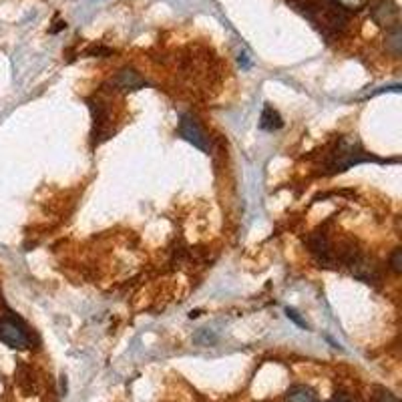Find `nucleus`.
<instances>
[{"mask_svg": "<svg viewBox=\"0 0 402 402\" xmlns=\"http://www.w3.org/2000/svg\"><path fill=\"white\" fill-rule=\"evenodd\" d=\"M366 161H376L382 163V159L370 155L368 151H364V147L356 137H340L336 145L332 147V151L328 153L324 167L328 169V173H342L346 169H350L354 165L366 163Z\"/></svg>", "mask_w": 402, "mask_h": 402, "instance_id": "1", "label": "nucleus"}, {"mask_svg": "<svg viewBox=\"0 0 402 402\" xmlns=\"http://www.w3.org/2000/svg\"><path fill=\"white\" fill-rule=\"evenodd\" d=\"M344 261L346 266L350 268L354 278H358L360 282H366V284H372V282H378V266L372 257L364 256L356 250H348L344 252Z\"/></svg>", "mask_w": 402, "mask_h": 402, "instance_id": "2", "label": "nucleus"}, {"mask_svg": "<svg viewBox=\"0 0 402 402\" xmlns=\"http://www.w3.org/2000/svg\"><path fill=\"white\" fill-rule=\"evenodd\" d=\"M0 342H4L13 350H24L29 348L31 338L20 322L6 316V318H0Z\"/></svg>", "mask_w": 402, "mask_h": 402, "instance_id": "3", "label": "nucleus"}, {"mask_svg": "<svg viewBox=\"0 0 402 402\" xmlns=\"http://www.w3.org/2000/svg\"><path fill=\"white\" fill-rule=\"evenodd\" d=\"M179 135H181L187 143H192L193 147L201 149L203 153H208L209 151L208 135H206V131L201 129V125L197 123V119L192 117V115H183V117H181V123H179Z\"/></svg>", "mask_w": 402, "mask_h": 402, "instance_id": "4", "label": "nucleus"}, {"mask_svg": "<svg viewBox=\"0 0 402 402\" xmlns=\"http://www.w3.org/2000/svg\"><path fill=\"white\" fill-rule=\"evenodd\" d=\"M308 247H310L312 256L316 257L322 266H332V264H334L332 245H330V241L326 238V234H320V231L312 234V236L308 238Z\"/></svg>", "mask_w": 402, "mask_h": 402, "instance_id": "5", "label": "nucleus"}, {"mask_svg": "<svg viewBox=\"0 0 402 402\" xmlns=\"http://www.w3.org/2000/svg\"><path fill=\"white\" fill-rule=\"evenodd\" d=\"M372 18L380 27H394L399 24V6L394 4V0H378L372 6Z\"/></svg>", "mask_w": 402, "mask_h": 402, "instance_id": "6", "label": "nucleus"}, {"mask_svg": "<svg viewBox=\"0 0 402 402\" xmlns=\"http://www.w3.org/2000/svg\"><path fill=\"white\" fill-rule=\"evenodd\" d=\"M111 85L117 91L129 93V91H139V89H143L147 82H145V80L141 79V75L135 73L133 69H121V71L113 77Z\"/></svg>", "mask_w": 402, "mask_h": 402, "instance_id": "7", "label": "nucleus"}, {"mask_svg": "<svg viewBox=\"0 0 402 402\" xmlns=\"http://www.w3.org/2000/svg\"><path fill=\"white\" fill-rule=\"evenodd\" d=\"M284 127V121H282V115L273 109L270 103L264 105V111L259 115V129L261 131H278V129Z\"/></svg>", "mask_w": 402, "mask_h": 402, "instance_id": "8", "label": "nucleus"}, {"mask_svg": "<svg viewBox=\"0 0 402 402\" xmlns=\"http://www.w3.org/2000/svg\"><path fill=\"white\" fill-rule=\"evenodd\" d=\"M284 402H320L318 401V394L306 385H294L286 392V399Z\"/></svg>", "mask_w": 402, "mask_h": 402, "instance_id": "9", "label": "nucleus"}, {"mask_svg": "<svg viewBox=\"0 0 402 402\" xmlns=\"http://www.w3.org/2000/svg\"><path fill=\"white\" fill-rule=\"evenodd\" d=\"M401 27L399 24H394V27H390V32H388V38H386V47L390 48L394 55H399L401 52Z\"/></svg>", "mask_w": 402, "mask_h": 402, "instance_id": "10", "label": "nucleus"}, {"mask_svg": "<svg viewBox=\"0 0 402 402\" xmlns=\"http://www.w3.org/2000/svg\"><path fill=\"white\" fill-rule=\"evenodd\" d=\"M332 2L336 4L338 8H342L344 13H348V10L358 13V10H362L368 4L370 0H332Z\"/></svg>", "mask_w": 402, "mask_h": 402, "instance_id": "11", "label": "nucleus"}, {"mask_svg": "<svg viewBox=\"0 0 402 402\" xmlns=\"http://www.w3.org/2000/svg\"><path fill=\"white\" fill-rule=\"evenodd\" d=\"M390 268H392V272H396V273L402 272V250L401 247H396V250L392 252V256H390Z\"/></svg>", "mask_w": 402, "mask_h": 402, "instance_id": "12", "label": "nucleus"}, {"mask_svg": "<svg viewBox=\"0 0 402 402\" xmlns=\"http://www.w3.org/2000/svg\"><path fill=\"white\" fill-rule=\"evenodd\" d=\"M286 316H288L289 320L294 322V324H298L300 328H308V324H306V320H302V318H300V314H298V312H296L294 308H288V310H286Z\"/></svg>", "mask_w": 402, "mask_h": 402, "instance_id": "13", "label": "nucleus"}, {"mask_svg": "<svg viewBox=\"0 0 402 402\" xmlns=\"http://www.w3.org/2000/svg\"><path fill=\"white\" fill-rule=\"evenodd\" d=\"M376 402H399V399H396V396H392L390 392H380V394H378V399H376Z\"/></svg>", "mask_w": 402, "mask_h": 402, "instance_id": "14", "label": "nucleus"}]
</instances>
